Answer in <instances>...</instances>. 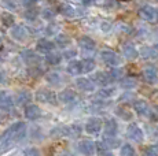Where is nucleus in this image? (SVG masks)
I'll return each mask as SVG.
<instances>
[{"mask_svg":"<svg viewBox=\"0 0 158 156\" xmlns=\"http://www.w3.org/2000/svg\"><path fill=\"white\" fill-rule=\"evenodd\" d=\"M95 60L94 59H84V60H81V68H83V73H91V71H94V68H95Z\"/></svg>","mask_w":158,"mask_h":156,"instance_id":"nucleus-27","label":"nucleus"},{"mask_svg":"<svg viewBox=\"0 0 158 156\" xmlns=\"http://www.w3.org/2000/svg\"><path fill=\"white\" fill-rule=\"evenodd\" d=\"M139 17L143 21H147V22H153V21L157 19V10L151 6H143V7L139 10Z\"/></svg>","mask_w":158,"mask_h":156,"instance_id":"nucleus-4","label":"nucleus"},{"mask_svg":"<svg viewBox=\"0 0 158 156\" xmlns=\"http://www.w3.org/2000/svg\"><path fill=\"white\" fill-rule=\"evenodd\" d=\"M92 81L95 84H98V85H101V86H107L110 82H113L110 76H109V73H103V71H98V73L94 74Z\"/></svg>","mask_w":158,"mask_h":156,"instance_id":"nucleus-13","label":"nucleus"},{"mask_svg":"<svg viewBox=\"0 0 158 156\" xmlns=\"http://www.w3.org/2000/svg\"><path fill=\"white\" fill-rule=\"evenodd\" d=\"M45 80H47L48 84H51V85H54V86L59 85V84L62 82V77H60L58 73H55V71H52V73H48L47 76H45Z\"/></svg>","mask_w":158,"mask_h":156,"instance_id":"nucleus-26","label":"nucleus"},{"mask_svg":"<svg viewBox=\"0 0 158 156\" xmlns=\"http://www.w3.org/2000/svg\"><path fill=\"white\" fill-rule=\"evenodd\" d=\"M11 36L18 41H23L26 37V29L21 25H17L11 29Z\"/></svg>","mask_w":158,"mask_h":156,"instance_id":"nucleus-19","label":"nucleus"},{"mask_svg":"<svg viewBox=\"0 0 158 156\" xmlns=\"http://www.w3.org/2000/svg\"><path fill=\"white\" fill-rule=\"evenodd\" d=\"M115 114H117L121 119H124V121H131V119L133 118L131 110L127 108V107H117V108H115Z\"/></svg>","mask_w":158,"mask_h":156,"instance_id":"nucleus-24","label":"nucleus"},{"mask_svg":"<svg viewBox=\"0 0 158 156\" xmlns=\"http://www.w3.org/2000/svg\"><path fill=\"white\" fill-rule=\"evenodd\" d=\"M127 134H128V137L131 140L136 141V142H140V141L143 140V131H142V129L136 123H132V125L128 126Z\"/></svg>","mask_w":158,"mask_h":156,"instance_id":"nucleus-8","label":"nucleus"},{"mask_svg":"<svg viewBox=\"0 0 158 156\" xmlns=\"http://www.w3.org/2000/svg\"><path fill=\"white\" fill-rule=\"evenodd\" d=\"M0 45H2V41H0Z\"/></svg>","mask_w":158,"mask_h":156,"instance_id":"nucleus-53","label":"nucleus"},{"mask_svg":"<svg viewBox=\"0 0 158 156\" xmlns=\"http://www.w3.org/2000/svg\"><path fill=\"white\" fill-rule=\"evenodd\" d=\"M106 156H114L113 154H107V155H106Z\"/></svg>","mask_w":158,"mask_h":156,"instance_id":"nucleus-52","label":"nucleus"},{"mask_svg":"<svg viewBox=\"0 0 158 156\" xmlns=\"http://www.w3.org/2000/svg\"><path fill=\"white\" fill-rule=\"evenodd\" d=\"M120 138L114 136H105V144L107 145L109 149H115L117 146H120Z\"/></svg>","mask_w":158,"mask_h":156,"instance_id":"nucleus-28","label":"nucleus"},{"mask_svg":"<svg viewBox=\"0 0 158 156\" xmlns=\"http://www.w3.org/2000/svg\"><path fill=\"white\" fill-rule=\"evenodd\" d=\"M143 76L144 80L147 81L148 84H157L158 82V70L156 66H147L143 71Z\"/></svg>","mask_w":158,"mask_h":156,"instance_id":"nucleus-9","label":"nucleus"},{"mask_svg":"<svg viewBox=\"0 0 158 156\" xmlns=\"http://www.w3.org/2000/svg\"><path fill=\"white\" fill-rule=\"evenodd\" d=\"M56 30H58V26H56V25H50V26L47 28V30H45V33L51 36V34H55Z\"/></svg>","mask_w":158,"mask_h":156,"instance_id":"nucleus-45","label":"nucleus"},{"mask_svg":"<svg viewBox=\"0 0 158 156\" xmlns=\"http://www.w3.org/2000/svg\"><path fill=\"white\" fill-rule=\"evenodd\" d=\"M68 73L70 76H78V74L83 73V68H81V62L80 60H70L68 64Z\"/></svg>","mask_w":158,"mask_h":156,"instance_id":"nucleus-20","label":"nucleus"},{"mask_svg":"<svg viewBox=\"0 0 158 156\" xmlns=\"http://www.w3.org/2000/svg\"><path fill=\"white\" fill-rule=\"evenodd\" d=\"M133 108H135V111L139 114V115L147 114V111H148L147 101L142 100V99H139V100H135V101H133Z\"/></svg>","mask_w":158,"mask_h":156,"instance_id":"nucleus-23","label":"nucleus"},{"mask_svg":"<svg viewBox=\"0 0 158 156\" xmlns=\"http://www.w3.org/2000/svg\"><path fill=\"white\" fill-rule=\"evenodd\" d=\"M101 58L102 60L109 66H120L121 64V59L114 51H110V49H105L102 51L101 53Z\"/></svg>","mask_w":158,"mask_h":156,"instance_id":"nucleus-3","label":"nucleus"},{"mask_svg":"<svg viewBox=\"0 0 158 156\" xmlns=\"http://www.w3.org/2000/svg\"><path fill=\"white\" fill-rule=\"evenodd\" d=\"M118 131L117 122L114 119H109L105 123V136H115Z\"/></svg>","mask_w":158,"mask_h":156,"instance_id":"nucleus-21","label":"nucleus"},{"mask_svg":"<svg viewBox=\"0 0 158 156\" xmlns=\"http://www.w3.org/2000/svg\"><path fill=\"white\" fill-rule=\"evenodd\" d=\"M76 85L78 89H81L83 92H92L95 89V84L92 80H88V78H77L76 81Z\"/></svg>","mask_w":158,"mask_h":156,"instance_id":"nucleus-14","label":"nucleus"},{"mask_svg":"<svg viewBox=\"0 0 158 156\" xmlns=\"http://www.w3.org/2000/svg\"><path fill=\"white\" fill-rule=\"evenodd\" d=\"M102 127H103L102 119L99 118H91L85 123V131L89 134H98L102 130Z\"/></svg>","mask_w":158,"mask_h":156,"instance_id":"nucleus-6","label":"nucleus"},{"mask_svg":"<svg viewBox=\"0 0 158 156\" xmlns=\"http://www.w3.org/2000/svg\"><path fill=\"white\" fill-rule=\"evenodd\" d=\"M21 58H22L23 62H25L26 64H29V66H36V64H39V63L41 62L37 53L33 52V51H30V49L22 51V52H21Z\"/></svg>","mask_w":158,"mask_h":156,"instance_id":"nucleus-7","label":"nucleus"},{"mask_svg":"<svg viewBox=\"0 0 158 156\" xmlns=\"http://www.w3.org/2000/svg\"><path fill=\"white\" fill-rule=\"evenodd\" d=\"M60 60H62V56H60L59 53H56V52H52V51H51L50 53H47V58H45V62H47L48 64H51V66L59 64Z\"/></svg>","mask_w":158,"mask_h":156,"instance_id":"nucleus-25","label":"nucleus"},{"mask_svg":"<svg viewBox=\"0 0 158 156\" xmlns=\"http://www.w3.org/2000/svg\"><path fill=\"white\" fill-rule=\"evenodd\" d=\"M148 116H150L151 121L157 122L158 121V106H153L150 110V112H148Z\"/></svg>","mask_w":158,"mask_h":156,"instance_id":"nucleus-40","label":"nucleus"},{"mask_svg":"<svg viewBox=\"0 0 158 156\" xmlns=\"http://www.w3.org/2000/svg\"><path fill=\"white\" fill-rule=\"evenodd\" d=\"M120 156H135V148L131 144H125L121 146Z\"/></svg>","mask_w":158,"mask_h":156,"instance_id":"nucleus-31","label":"nucleus"},{"mask_svg":"<svg viewBox=\"0 0 158 156\" xmlns=\"http://www.w3.org/2000/svg\"><path fill=\"white\" fill-rule=\"evenodd\" d=\"M14 107V100L7 92H0V108L4 111H10Z\"/></svg>","mask_w":158,"mask_h":156,"instance_id":"nucleus-11","label":"nucleus"},{"mask_svg":"<svg viewBox=\"0 0 158 156\" xmlns=\"http://www.w3.org/2000/svg\"><path fill=\"white\" fill-rule=\"evenodd\" d=\"M109 76H110L111 81H117L121 78V76H123V70H120V68H113V70L109 73Z\"/></svg>","mask_w":158,"mask_h":156,"instance_id":"nucleus-39","label":"nucleus"},{"mask_svg":"<svg viewBox=\"0 0 158 156\" xmlns=\"http://www.w3.org/2000/svg\"><path fill=\"white\" fill-rule=\"evenodd\" d=\"M30 101H32V95L28 91H21L15 97V104L19 107L28 106V103H30Z\"/></svg>","mask_w":158,"mask_h":156,"instance_id":"nucleus-16","label":"nucleus"},{"mask_svg":"<svg viewBox=\"0 0 158 156\" xmlns=\"http://www.w3.org/2000/svg\"><path fill=\"white\" fill-rule=\"evenodd\" d=\"M3 22H4V25L11 26L14 23V18L11 17V15H8V14H6V15L3 17Z\"/></svg>","mask_w":158,"mask_h":156,"instance_id":"nucleus-43","label":"nucleus"},{"mask_svg":"<svg viewBox=\"0 0 158 156\" xmlns=\"http://www.w3.org/2000/svg\"><path fill=\"white\" fill-rule=\"evenodd\" d=\"M63 56H65V58H68V59H72V58H74L76 56V51H68V52H65L63 53Z\"/></svg>","mask_w":158,"mask_h":156,"instance_id":"nucleus-46","label":"nucleus"},{"mask_svg":"<svg viewBox=\"0 0 158 156\" xmlns=\"http://www.w3.org/2000/svg\"><path fill=\"white\" fill-rule=\"evenodd\" d=\"M36 17H37V13H36L35 10H29V11H26V14H25V18L29 21H33Z\"/></svg>","mask_w":158,"mask_h":156,"instance_id":"nucleus-44","label":"nucleus"},{"mask_svg":"<svg viewBox=\"0 0 158 156\" xmlns=\"http://www.w3.org/2000/svg\"><path fill=\"white\" fill-rule=\"evenodd\" d=\"M36 2H37V0H23L25 6H32V4H35Z\"/></svg>","mask_w":158,"mask_h":156,"instance_id":"nucleus-49","label":"nucleus"},{"mask_svg":"<svg viewBox=\"0 0 158 156\" xmlns=\"http://www.w3.org/2000/svg\"><path fill=\"white\" fill-rule=\"evenodd\" d=\"M59 11H60V14H63L65 17H69V18H72V17L76 15V10L72 7V6H69V4H62L59 7Z\"/></svg>","mask_w":158,"mask_h":156,"instance_id":"nucleus-29","label":"nucleus"},{"mask_svg":"<svg viewBox=\"0 0 158 156\" xmlns=\"http://www.w3.org/2000/svg\"><path fill=\"white\" fill-rule=\"evenodd\" d=\"M58 99H59V101H62V103H65V104H70L72 101L76 100V92L73 91V89H63V91L58 95Z\"/></svg>","mask_w":158,"mask_h":156,"instance_id":"nucleus-15","label":"nucleus"},{"mask_svg":"<svg viewBox=\"0 0 158 156\" xmlns=\"http://www.w3.org/2000/svg\"><path fill=\"white\" fill-rule=\"evenodd\" d=\"M78 151L81 152L84 156H94L96 152L95 144L89 140H83L78 142Z\"/></svg>","mask_w":158,"mask_h":156,"instance_id":"nucleus-5","label":"nucleus"},{"mask_svg":"<svg viewBox=\"0 0 158 156\" xmlns=\"http://www.w3.org/2000/svg\"><path fill=\"white\" fill-rule=\"evenodd\" d=\"M51 136L55 138H60V137H70V127L69 126H58V127L51 130Z\"/></svg>","mask_w":158,"mask_h":156,"instance_id":"nucleus-18","label":"nucleus"},{"mask_svg":"<svg viewBox=\"0 0 158 156\" xmlns=\"http://www.w3.org/2000/svg\"><path fill=\"white\" fill-rule=\"evenodd\" d=\"M55 48V44L52 41L47 40V38H41V40L37 41V45H36V49L40 53H50L51 51H54Z\"/></svg>","mask_w":158,"mask_h":156,"instance_id":"nucleus-12","label":"nucleus"},{"mask_svg":"<svg viewBox=\"0 0 158 156\" xmlns=\"http://www.w3.org/2000/svg\"><path fill=\"white\" fill-rule=\"evenodd\" d=\"M78 45L83 48L84 51H92L95 48V41L91 37H87V36H83V37L78 40Z\"/></svg>","mask_w":158,"mask_h":156,"instance_id":"nucleus-22","label":"nucleus"},{"mask_svg":"<svg viewBox=\"0 0 158 156\" xmlns=\"http://www.w3.org/2000/svg\"><path fill=\"white\" fill-rule=\"evenodd\" d=\"M26 136V126L23 122H15L2 134L0 140H14L15 142H19Z\"/></svg>","mask_w":158,"mask_h":156,"instance_id":"nucleus-1","label":"nucleus"},{"mask_svg":"<svg viewBox=\"0 0 158 156\" xmlns=\"http://www.w3.org/2000/svg\"><path fill=\"white\" fill-rule=\"evenodd\" d=\"M123 53L127 59H129V60H135V59L139 56V51L136 49L133 44H125V45L123 47Z\"/></svg>","mask_w":158,"mask_h":156,"instance_id":"nucleus-17","label":"nucleus"},{"mask_svg":"<svg viewBox=\"0 0 158 156\" xmlns=\"http://www.w3.org/2000/svg\"><path fill=\"white\" fill-rule=\"evenodd\" d=\"M43 17L45 18V19H51V18L54 17V13H52V11H50V10H45L43 13Z\"/></svg>","mask_w":158,"mask_h":156,"instance_id":"nucleus-47","label":"nucleus"},{"mask_svg":"<svg viewBox=\"0 0 158 156\" xmlns=\"http://www.w3.org/2000/svg\"><path fill=\"white\" fill-rule=\"evenodd\" d=\"M22 156H41V154H40V151H39L37 148H35V146H30V148L23 149Z\"/></svg>","mask_w":158,"mask_h":156,"instance_id":"nucleus-36","label":"nucleus"},{"mask_svg":"<svg viewBox=\"0 0 158 156\" xmlns=\"http://www.w3.org/2000/svg\"><path fill=\"white\" fill-rule=\"evenodd\" d=\"M56 44L59 47L65 48V47H68L69 44H70V38H69L68 36H65V34H60V36H58L56 37Z\"/></svg>","mask_w":158,"mask_h":156,"instance_id":"nucleus-34","label":"nucleus"},{"mask_svg":"<svg viewBox=\"0 0 158 156\" xmlns=\"http://www.w3.org/2000/svg\"><path fill=\"white\" fill-rule=\"evenodd\" d=\"M81 2H83V4H84V6H89V4H92V3L95 2V0H81Z\"/></svg>","mask_w":158,"mask_h":156,"instance_id":"nucleus-50","label":"nucleus"},{"mask_svg":"<svg viewBox=\"0 0 158 156\" xmlns=\"http://www.w3.org/2000/svg\"><path fill=\"white\" fill-rule=\"evenodd\" d=\"M157 55V52L150 47H143L142 48V56L143 58H154Z\"/></svg>","mask_w":158,"mask_h":156,"instance_id":"nucleus-37","label":"nucleus"},{"mask_svg":"<svg viewBox=\"0 0 158 156\" xmlns=\"http://www.w3.org/2000/svg\"><path fill=\"white\" fill-rule=\"evenodd\" d=\"M95 148H96V152H98V155H101V156H106L107 155V145L105 144V141H99V142H96L95 144Z\"/></svg>","mask_w":158,"mask_h":156,"instance_id":"nucleus-33","label":"nucleus"},{"mask_svg":"<svg viewBox=\"0 0 158 156\" xmlns=\"http://www.w3.org/2000/svg\"><path fill=\"white\" fill-rule=\"evenodd\" d=\"M25 116L29 121H36L41 116V108L36 104H29L25 108Z\"/></svg>","mask_w":158,"mask_h":156,"instance_id":"nucleus-10","label":"nucleus"},{"mask_svg":"<svg viewBox=\"0 0 158 156\" xmlns=\"http://www.w3.org/2000/svg\"><path fill=\"white\" fill-rule=\"evenodd\" d=\"M123 2H125V0H123Z\"/></svg>","mask_w":158,"mask_h":156,"instance_id":"nucleus-54","label":"nucleus"},{"mask_svg":"<svg viewBox=\"0 0 158 156\" xmlns=\"http://www.w3.org/2000/svg\"><path fill=\"white\" fill-rule=\"evenodd\" d=\"M146 156H158V146H150V148H147Z\"/></svg>","mask_w":158,"mask_h":156,"instance_id":"nucleus-42","label":"nucleus"},{"mask_svg":"<svg viewBox=\"0 0 158 156\" xmlns=\"http://www.w3.org/2000/svg\"><path fill=\"white\" fill-rule=\"evenodd\" d=\"M43 68L41 67H39V64H36V66H32V67L28 70V74L30 77H35V78H37V77H40V76H43Z\"/></svg>","mask_w":158,"mask_h":156,"instance_id":"nucleus-32","label":"nucleus"},{"mask_svg":"<svg viewBox=\"0 0 158 156\" xmlns=\"http://www.w3.org/2000/svg\"><path fill=\"white\" fill-rule=\"evenodd\" d=\"M120 84H121V86H123V88H125V89H132V88H135L138 82H136L135 78L127 77V78H123Z\"/></svg>","mask_w":158,"mask_h":156,"instance_id":"nucleus-30","label":"nucleus"},{"mask_svg":"<svg viewBox=\"0 0 158 156\" xmlns=\"http://www.w3.org/2000/svg\"><path fill=\"white\" fill-rule=\"evenodd\" d=\"M4 6L8 8V10H17L18 8V3L17 0H3Z\"/></svg>","mask_w":158,"mask_h":156,"instance_id":"nucleus-41","label":"nucleus"},{"mask_svg":"<svg viewBox=\"0 0 158 156\" xmlns=\"http://www.w3.org/2000/svg\"><path fill=\"white\" fill-rule=\"evenodd\" d=\"M30 137L33 140H43V133L39 127H33L32 131H30Z\"/></svg>","mask_w":158,"mask_h":156,"instance_id":"nucleus-38","label":"nucleus"},{"mask_svg":"<svg viewBox=\"0 0 158 156\" xmlns=\"http://www.w3.org/2000/svg\"><path fill=\"white\" fill-rule=\"evenodd\" d=\"M101 28H102V30H103V32H109V30L111 29V25H110V23H107V22H103Z\"/></svg>","mask_w":158,"mask_h":156,"instance_id":"nucleus-48","label":"nucleus"},{"mask_svg":"<svg viewBox=\"0 0 158 156\" xmlns=\"http://www.w3.org/2000/svg\"><path fill=\"white\" fill-rule=\"evenodd\" d=\"M35 97H36V100H37L39 103L52 104V106H55L56 104V95L52 91H50V89H45V88L37 89Z\"/></svg>","mask_w":158,"mask_h":156,"instance_id":"nucleus-2","label":"nucleus"},{"mask_svg":"<svg viewBox=\"0 0 158 156\" xmlns=\"http://www.w3.org/2000/svg\"><path fill=\"white\" fill-rule=\"evenodd\" d=\"M58 156H73V155L70 154V152H68V151H63V152H60Z\"/></svg>","mask_w":158,"mask_h":156,"instance_id":"nucleus-51","label":"nucleus"},{"mask_svg":"<svg viewBox=\"0 0 158 156\" xmlns=\"http://www.w3.org/2000/svg\"><path fill=\"white\" fill-rule=\"evenodd\" d=\"M115 93V89L114 88H103L98 92V96L99 97H110Z\"/></svg>","mask_w":158,"mask_h":156,"instance_id":"nucleus-35","label":"nucleus"}]
</instances>
